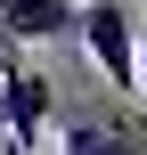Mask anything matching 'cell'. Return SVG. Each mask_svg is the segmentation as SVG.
Segmentation results:
<instances>
[{"instance_id":"5","label":"cell","mask_w":147,"mask_h":155,"mask_svg":"<svg viewBox=\"0 0 147 155\" xmlns=\"http://www.w3.org/2000/svg\"><path fill=\"white\" fill-rule=\"evenodd\" d=\"M131 98L147 106V25H139V82H131Z\"/></svg>"},{"instance_id":"1","label":"cell","mask_w":147,"mask_h":155,"mask_svg":"<svg viewBox=\"0 0 147 155\" xmlns=\"http://www.w3.org/2000/svg\"><path fill=\"white\" fill-rule=\"evenodd\" d=\"M74 41L98 57V74H106L115 90H131V82H139V16H131L123 0H82Z\"/></svg>"},{"instance_id":"7","label":"cell","mask_w":147,"mask_h":155,"mask_svg":"<svg viewBox=\"0 0 147 155\" xmlns=\"http://www.w3.org/2000/svg\"><path fill=\"white\" fill-rule=\"evenodd\" d=\"M0 131H8V106H0Z\"/></svg>"},{"instance_id":"2","label":"cell","mask_w":147,"mask_h":155,"mask_svg":"<svg viewBox=\"0 0 147 155\" xmlns=\"http://www.w3.org/2000/svg\"><path fill=\"white\" fill-rule=\"evenodd\" d=\"M0 106H8V131H0V139H16V147H33V139H41V123L57 114L49 74H41L25 49H8V41H0Z\"/></svg>"},{"instance_id":"3","label":"cell","mask_w":147,"mask_h":155,"mask_svg":"<svg viewBox=\"0 0 147 155\" xmlns=\"http://www.w3.org/2000/svg\"><path fill=\"white\" fill-rule=\"evenodd\" d=\"M65 155H147V106H90L65 123Z\"/></svg>"},{"instance_id":"6","label":"cell","mask_w":147,"mask_h":155,"mask_svg":"<svg viewBox=\"0 0 147 155\" xmlns=\"http://www.w3.org/2000/svg\"><path fill=\"white\" fill-rule=\"evenodd\" d=\"M0 155H33V147H16V139H0Z\"/></svg>"},{"instance_id":"4","label":"cell","mask_w":147,"mask_h":155,"mask_svg":"<svg viewBox=\"0 0 147 155\" xmlns=\"http://www.w3.org/2000/svg\"><path fill=\"white\" fill-rule=\"evenodd\" d=\"M74 25H82V0H0V41L8 49L74 41Z\"/></svg>"}]
</instances>
